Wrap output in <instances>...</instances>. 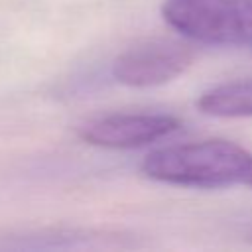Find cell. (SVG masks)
<instances>
[{
    "mask_svg": "<svg viewBox=\"0 0 252 252\" xmlns=\"http://www.w3.org/2000/svg\"><path fill=\"white\" fill-rule=\"evenodd\" d=\"M140 169L146 177L159 183L219 189L248 183L252 154L236 142L211 138L158 148L144 158Z\"/></svg>",
    "mask_w": 252,
    "mask_h": 252,
    "instance_id": "6da1fadb",
    "label": "cell"
},
{
    "mask_svg": "<svg viewBox=\"0 0 252 252\" xmlns=\"http://www.w3.org/2000/svg\"><path fill=\"white\" fill-rule=\"evenodd\" d=\"M197 106L215 118H252V79L220 83L205 91Z\"/></svg>",
    "mask_w": 252,
    "mask_h": 252,
    "instance_id": "5b68a950",
    "label": "cell"
},
{
    "mask_svg": "<svg viewBox=\"0 0 252 252\" xmlns=\"http://www.w3.org/2000/svg\"><path fill=\"white\" fill-rule=\"evenodd\" d=\"M181 122L163 112H116L93 118L79 128L85 144L108 150H132L154 144L179 130Z\"/></svg>",
    "mask_w": 252,
    "mask_h": 252,
    "instance_id": "277c9868",
    "label": "cell"
},
{
    "mask_svg": "<svg viewBox=\"0 0 252 252\" xmlns=\"http://www.w3.org/2000/svg\"><path fill=\"white\" fill-rule=\"evenodd\" d=\"M195 63V49L171 37H152L124 49L112 63V77L126 87L165 85Z\"/></svg>",
    "mask_w": 252,
    "mask_h": 252,
    "instance_id": "3957f363",
    "label": "cell"
},
{
    "mask_svg": "<svg viewBox=\"0 0 252 252\" xmlns=\"http://www.w3.org/2000/svg\"><path fill=\"white\" fill-rule=\"evenodd\" d=\"M161 16L191 41L252 47V0H163Z\"/></svg>",
    "mask_w": 252,
    "mask_h": 252,
    "instance_id": "7a4b0ae2",
    "label": "cell"
},
{
    "mask_svg": "<svg viewBox=\"0 0 252 252\" xmlns=\"http://www.w3.org/2000/svg\"><path fill=\"white\" fill-rule=\"evenodd\" d=\"M248 185H252V175H250V179H248Z\"/></svg>",
    "mask_w": 252,
    "mask_h": 252,
    "instance_id": "8992f818",
    "label": "cell"
}]
</instances>
